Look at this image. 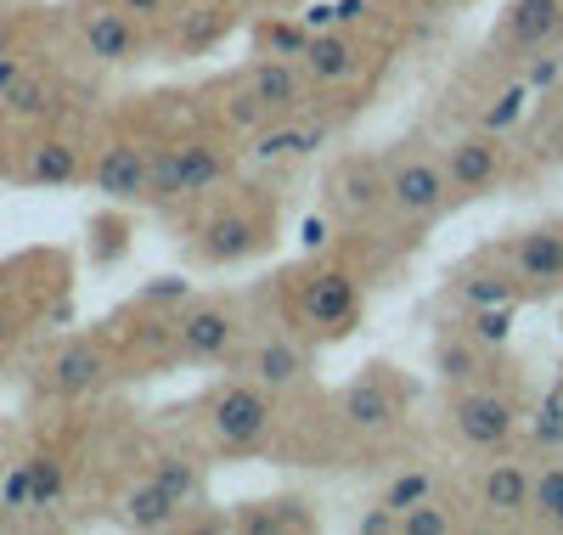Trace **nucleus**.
<instances>
[{
  "label": "nucleus",
  "instance_id": "f257e3e1",
  "mask_svg": "<svg viewBox=\"0 0 563 535\" xmlns=\"http://www.w3.org/2000/svg\"><path fill=\"white\" fill-rule=\"evenodd\" d=\"M299 96H305L299 68H294L288 57H265V63L249 68L238 102H231V119L265 130V124H276V119H294V113H299Z\"/></svg>",
  "mask_w": 563,
  "mask_h": 535
},
{
  "label": "nucleus",
  "instance_id": "f03ea898",
  "mask_svg": "<svg viewBox=\"0 0 563 535\" xmlns=\"http://www.w3.org/2000/svg\"><path fill=\"white\" fill-rule=\"evenodd\" d=\"M209 428H214V440L231 446V451L260 446L265 434H271V389H260V383L220 389L214 406H209Z\"/></svg>",
  "mask_w": 563,
  "mask_h": 535
},
{
  "label": "nucleus",
  "instance_id": "7ed1b4c3",
  "mask_svg": "<svg viewBox=\"0 0 563 535\" xmlns=\"http://www.w3.org/2000/svg\"><path fill=\"white\" fill-rule=\"evenodd\" d=\"M384 204L406 220H429L451 204V175L445 164L434 159H400L389 175H384Z\"/></svg>",
  "mask_w": 563,
  "mask_h": 535
},
{
  "label": "nucleus",
  "instance_id": "20e7f679",
  "mask_svg": "<svg viewBox=\"0 0 563 535\" xmlns=\"http://www.w3.org/2000/svg\"><path fill=\"white\" fill-rule=\"evenodd\" d=\"M299 316L321 332H350L361 316V282L350 271H316L299 287Z\"/></svg>",
  "mask_w": 563,
  "mask_h": 535
},
{
  "label": "nucleus",
  "instance_id": "39448f33",
  "mask_svg": "<svg viewBox=\"0 0 563 535\" xmlns=\"http://www.w3.org/2000/svg\"><path fill=\"white\" fill-rule=\"evenodd\" d=\"M451 417H456V434L474 451H496L512 434V406L496 389H479V383H462V395L451 401Z\"/></svg>",
  "mask_w": 563,
  "mask_h": 535
},
{
  "label": "nucleus",
  "instance_id": "423d86ee",
  "mask_svg": "<svg viewBox=\"0 0 563 535\" xmlns=\"http://www.w3.org/2000/svg\"><path fill=\"white\" fill-rule=\"evenodd\" d=\"M445 175H451V198H485V192L501 181V141L485 135H462L445 153Z\"/></svg>",
  "mask_w": 563,
  "mask_h": 535
},
{
  "label": "nucleus",
  "instance_id": "0eeeda50",
  "mask_svg": "<svg viewBox=\"0 0 563 535\" xmlns=\"http://www.w3.org/2000/svg\"><path fill=\"white\" fill-rule=\"evenodd\" d=\"M563 34V0H507L501 12V45L512 57H536L541 45Z\"/></svg>",
  "mask_w": 563,
  "mask_h": 535
},
{
  "label": "nucleus",
  "instance_id": "6e6552de",
  "mask_svg": "<svg viewBox=\"0 0 563 535\" xmlns=\"http://www.w3.org/2000/svg\"><path fill=\"white\" fill-rule=\"evenodd\" d=\"M260 249H265V237H260V226L249 215H214V220L198 226V242H192V254L203 265H238V260H249Z\"/></svg>",
  "mask_w": 563,
  "mask_h": 535
},
{
  "label": "nucleus",
  "instance_id": "1a4fd4ad",
  "mask_svg": "<svg viewBox=\"0 0 563 535\" xmlns=\"http://www.w3.org/2000/svg\"><path fill=\"white\" fill-rule=\"evenodd\" d=\"M231 345H238V316L225 305H192L180 316V350L192 361H220L231 356Z\"/></svg>",
  "mask_w": 563,
  "mask_h": 535
},
{
  "label": "nucleus",
  "instance_id": "9d476101",
  "mask_svg": "<svg viewBox=\"0 0 563 535\" xmlns=\"http://www.w3.org/2000/svg\"><path fill=\"white\" fill-rule=\"evenodd\" d=\"M530 491H536V473L525 462H490L479 479V507L490 518H525L530 513Z\"/></svg>",
  "mask_w": 563,
  "mask_h": 535
},
{
  "label": "nucleus",
  "instance_id": "9b49d317",
  "mask_svg": "<svg viewBox=\"0 0 563 535\" xmlns=\"http://www.w3.org/2000/svg\"><path fill=\"white\" fill-rule=\"evenodd\" d=\"M507 260L525 282H563V226H536L525 237H512Z\"/></svg>",
  "mask_w": 563,
  "mask_h": 535
},
{
  "label": "nucleus",
  "instance_id": "f8f14e48",
  "mask_svg": "<svg viewBox=\"0 0 563 535\" xmlns=\"http://www.w3.org/2000/svg\"><path fill=\"white\" fill-rule=\"evenodd\" d=\"M135 18L124 7H97L85 12V52L97 63H130L135 57Z\"/></svg>",
  "mask_w": 563,
  "mask_h": 535
},
{
  "label": "nucleus",
  "instance_id": "ddd939ff",
  "mask_svg": "<svg viewBox=\"0 0 563 535\" xmlns=\"http://www.w3.org/2000/svg\"><path fill=\"white\" fill-rule=\"evenodd\" d=\"M97 186L119 204H135L147 198V153L130 148V141H113V148L97 159Z\"/></svg>",
  "mask_w": 563,
  "mask_h": 535
},
{
  "label": "nucleus",
  "instance_id": "4468645a",
  "mask_svg": "<svg viewBox=\"0 0 563 535\" xmlns=\"http://www.w3.org/2000/svg\"><path fill=\"white\" fill-rule=\"evenodd\" d=\"M339 417L355 434H378V428L395 423V401H389V389L378 378H361V383H350L344 395H339Z\"/></svg>",
  "mask_w": 563,
  "mask_h": 535
},
{
  "label": "nucleus",
  "instance_id": "2eb2a0df",
  "mask_svg": "<svg viewBox=\"0 0 563 535\" xmlns=\"http://www.w3.org/2000/svg\"><path fill=\"white\" fill-rule=\"evenodd\" d=\"M299 68H305V79H321V85H333V79H350V74H355V45H350L344 34L310 29L305 52H299Z\"/></svg>",
  "mask_w": 563,
  "mask_h": 535
},
{
  "label": "nucleus",
  "instance_id": "dca6fc26",
  "mask_svg": "<svg viewBox=\"0 0 563 535\" xmlns=\"http://www.w3.org/2000/svg\"><path fill=\"white\" fill-rule=\"evenodd\" d=\"M305 378V350L288 345V338H265L254 350V383L260 389H294Z\"/></svg>",
  "mask_w": 563,
  "mask_h": 535
},
{
  "label": "nucleus",
  "instance_id": "f3484780",
  "mask_svg": "<svg viewBox=\"0 0 563 535\" xmlns=\"http://www.w3.org/2000/svg\"><path fill=\"white\" fill-rule=\"evenodd\" d=\"M23 181L29 186H68V181H79V153L68 141H40V148H29Z\"/></svg>",
  "mask_w": 563,
  "mask_h": 535
},
{
  "label": "nucleus",
  "instance_id": "a211bd4d",
  "mask_svg": "<svg viewBox=\"0 0 563 535\" xmlns=\"http://www.w3.org/2000/svg\"><path fill=\"white\" fill-rule=\"evenodd\" d=\"M175 496L164 491L158 479H141L135 491L124 496V524H135V529H169L175 524Z\"/></svg>",
  "mask_w": 563,
  "mask_h": 535
},
{
  "label": "nucleus",
  "instance_id": "6ab92c4d",
  "mask_svg": "<svg viewBox=\"0 0 563 535\" xmlns=\"http://www.w3.org/2000/svg\"><path fill=\"white\" fill-rule=\"evenodd\" d=\"M180 186H186V198H198V192L220 186L225 181V153L209 148V141H180Z\"/></svg>",
  "mask_w": 563,
  "mask_h": 535
},
{
  "label": "nucleus",
  "instance_id": "aec40b11",
  "mask_svg": "<svg viewBox=\"0 0 563 535\" xmlns=\"http://www.w3.org/2000/svg\"><path fill=\"white\" fill-rule=\"evenodd\" d=\"M108 372V361L90 350V345H74L52 361V383H57V395H85V389H97Z\"/></svg>",
  "mask_w": 563,
  "mask_h": 535
},
{
  "label": "nucleus",
  "instance_id": "412c9836",
  "mask_svg": "<svg viewBox=\"0 0 563 535\" xmlns=\"http://www.w3.org/2000/svg\"><path fill=\"white\" fill-rule=\"evenodd\" d=\"M378 198H384V181H378V170H372V164H350V170L333 175V204L344 215H366Z\"/></svg>",
  "mask_w": 563,
  "mask_h": 535
},
{
  "label": "nucleus",
  "instance_id": "4be33fe9",
  "mask_svg": "<svg viewBox=\"0 0 563 535\" xmlns=\"http://www.w3.org/2000/svg\"><path fill=\"white\" fill-rule=\"evenodd\" d=\"M530 518L541 529H563V462L536 473V491H530Z\"/></svg>",
  "mask_w": 563,
  "mask_h": 535
},
{
  "label": "nucleus",
  "instance_id": "5701e85b",
  "mask_svg": "<svg viewBox=\"0 0 563 535\" xmlns=\"http://www.w3.org/2000/svg\"><path fill=\"white\" fill-rule=\"evenodd\" d=\"M186 198V186H180V153H153L147 159V204H175Z\"/></svg>",
  "mask_w": 563,
  "mask_h": 535
},
{
  "label": "nucleus",
  "instance_id": "b1692460",
  "mask_svg": "<svg viewBox=\"0 0 563 535\" xmlns=\"http://www.w3.org/2000/svg\"><path fill=\"white\" fill-rule=\"evenodd\" d=\"M29 484H34V507H57V502H63V491H68L63 462H57L52 451L29 457Z\"/></svg>",
  "mask_w": 563,
  "mask_h": 535
},
{
  "label": "nucleus",
  "instance_id": "393cba45",
  "mask_svg": "<svg viewBox=\"0 0 563 535\" xmlns=\"http://www.w3.org/2000/svg\"><path fill=\"white\" fill-rule=\"evenodd\" d=\"M434 372L445 378V383H474V372H479V350L474 345H456V338H445V345L434 350Z\"/></svg>",
  "mask_w": 563,
  "mask_h": 535
},
{
  "label": "nucleus",
  "instance_id": "a878e982",
  "mask_svg": "<svg viewBox=\"0 0 563 535\" xmlns=\"http://www.w3.org/2000/svg\"><path fill=\"white\" fill-rule=\"evenodd\" d=\"M400 529H406V535H451V513H445L434 496H422V502H411V507L400 513Z\"/></svg>",
  "mask_w": 563,
  "mask_h": 535
},
{
  "label": "nucleus",
  "instance_id": "bb28decb",
  "mask_svg": "<svg viewBox=\"0 0 563 535\" xmlns=\"http://www.w3.org/2000/svg\"><path fill=\"white\" fill-rule=\"evenodd\" d=\"M422 496H434V473H400L395 484H389V491H384V502L378 507H389V513H406L411 502H422Z\"/></svg>",
  "mask_w": 563,
  "mask_h": 535
},
{
  "label": "nucleus",
  "instance_id": "cd10ccee",
  "mask_svg": "<svg viewBox=\"0 0 563 535\" xmlns=\"http://www.w3.org/2000/svg\"><path fill=\"white\" fill-rule=\"evenodd\" d=\"M0 102H7L18 119H29V113H45V108H52V90H45L40 79H18V85H7V90H0Z\"/></svg>",
  "mask_w": 563,
  "mask_h": 535
},
{
  "label": "nucleus",
  "instance_id": "c85d7f7f",
  "mask_svg": "<svg viewBox=\"0 0 563 535\" xmlns=\"http://www.w3.org/2000/svg\"><path fill=\"white\" fill-rule=\"evenodd\" d=\"M305 40H310V29H299V23H265V29H260L265 57H299Z\"/></svg>",
  "mask_w": 563,
  "mask_h": 535
},
{
  "label": "nucleus",
  "instance_id": "c756f323",
  "mask_svg": "<svg viewBox=\"0 0 563 535\" xmlns=\"http://www.w3.org/2000/svg\"><path fill=\"white\" fill-rule=\"evenodd\" d=\"M316 141H321V130H276V135H265L260 141V159H282V153H310L316 148Z\"/></svg>",
  "mask_w": 563,
  "mask_h": 535
},
{
  "label": "nucleus",
  "instance_id": "7c9ffc66",
  "mask_svg": "<svg viewBox=\"0 0 563 535\" xmlns=\"http://www.w3.org/2000/svg\"><path fill=\"white\" fill-rule=\"evenodd\" d=\"M153 479L164 484V491H169L175 502H186V496L198 491V473H192V462H180V457H164V468H158Z\"/></svg>",
  "mask_w": 563,
  "mask_h": 535
},
{
  "label": "nucleus",
  "instance_id": "2f4dec72",
  "mask_svg": "<svg viewBox=\"0 0 563 535\" xmlns=\"http://www.w3.org/2000/svg\"><path fill=\"white\" fill-rule=\"evenodd\" d=\"M536 440H541V446H563V395H558V389L547 395V406H541V417H536Z\"/></svg>",
  "mask_w": 563,
  "mask_h": 535
},
{
  "label": "nucleus",
  "instance_id": "473e14b6",
  "mask_svg": "<svg viewBox=\"0 0 563 535\" xmlns=\"http://www.w3.org/2000/svg\"><path fill=\"white\" fill-rule=\"evenodd\" d=\"M507 332H512V321H507L501 305H490V310L474 316V338H479V345H507Z\"/></svg>",
  "mask_w": 563,
  "mask_h": 535
},
{
  "label": "nucleus",
  "instance_id": "72a5a7b5",
  "mask_svg": "<svg viewBox=\"0 0 563 535\" xmlns=\"http://www.w3.org/2000/svg\"><path fill=\"white\" fill-rule=\"evenodd\" d=\"M0 502H7L12 513H23V507H34V484H29V462L7 473V484H0Z\"/></svg>",
  "mask_w": 563,
  "mask_h": 535
},
{
  "label": "nucleus",
  "instance_id": "f704fd0d",
  "mask_svg": "<svg viewBox=\"0 0 563 535\" xmlns=\"http://www.w3.org/2000/svg\"><path fill=\"white\" fill-rule=\"evenodd\" d=\"M462 299L474 305V310H490V305H507V287H501V282H467Z\"/></svg>",
  "mask_w": 563,
  "mask_h": 535
},
{
  "label": "nucleus",
  "instance_id": "c9c22d12",
  "mask_svg": "<svg viewBox=\"0 0 563 535\" xmlns=\"http://www.w3.org/2000/svg\"><path fill=\"white\" fill-rule=\"evenodd\" d=\"M97 237H102V242H97V260H102V265L130 249V231H124V226H97Z\"/></svg>",
  "mask_w": 563,
  "mask_h": 535
},
{
  "label": "nucleus",
  "instance_id": "e433bc0d",
  "mask_svg": "<svg viewBox=\"0 0 563 535\" xmlns=\"http://www.w3.org/2000/svg\"><path fill=\"white\" fill-rule=\"evenodd\" d=\"M519 102H525V85H512V90L501 96V102L490 108V119H485V124H490V130H496V124H507L512 113H519Z\"/></svg>",
  "mask_w": 563,
  "mask_h": 535
},
{
  "label": "nucleus",
  "instance_id": "4c0bfd02",
  "mask_svg": "<svg viewBox=\"0 0 563 535\" xmlns=\"http://www.w3.org/2000/svg\"><path fill=\"white\" fill-rule=\"evenodd\" d=\"M18 79H23V57L18 52H0V90L18 85Z\"/></svg>",
  "mask_w": 563,
  "mask_h": 535
},
{
  "label": "nucleus",
  "instance_id": "58836bf2",
  "mask_svg": "<svg viewBox=\"0 0 563 535\" xmlns=\"http://www.w3.org/2000/svg\"><path fill=\"white\" fill-rule=\"evenodd\" d=\"M180 294H186V282H175V276H164V282L147 287V299H153V305H158V299H180Z\"/></svg>",
  "mask_w": 563,
  "mask_h": 535
},
{
  "label": "nucleus",
  "instance_id": "ea45409f",
  "mask_svg": "<svg viewBox=\"0 0 563 535\" xmlns=\"http://www.w3.org/2000/svg\"><path fill=\"white\" fill-rule=\"evenodd\" d=\"M119 7L130 12V18H153V12H164L169 0H119Z\"/></svg>",
  "mask_w": 563,
  "mask_h": 535
},
{
  "label": "nucleus",
  "instance_id": "a19ab883",
  "mask_svg": "<svg viewBox=\"0 0 563 535\" xmlns=\"http://www.w3.org/2000/svg\"><path fill=\"white\" fill-rule=\"evenodd\" d=\"M0 52H12V29L7 23H0Z\"/></svg>",
  "mask_w": 563,
  "mask_h": 535
},
{
  "label": "nucleus",
  "instance_id": "79ce46f5",
  "mask_svg": "<svg viewBox=\"0 0 563 535\" xmlns=\"http://www.w3.org/2000/svg\"><path fill=\"white\" fill-rule=\"evenodd\" d=\"M558 395H563V378H558Z\"/></svg>",
  "mask_w": 563,
  "mask_h": 535
}]
</instances>
